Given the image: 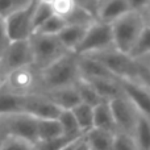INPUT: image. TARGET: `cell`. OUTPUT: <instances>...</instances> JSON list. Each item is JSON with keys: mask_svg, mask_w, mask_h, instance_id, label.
<instances>
[{"mask_svg": "<svg viewBox=\"0 0 150 150\" xmlns=\"http://www.w3.org/2000/svg\"><path fill=\"white\" fill-rule=\"evenodd\" d=\"M75 120H76L79 129L83 134L91 130L93 128V107H90L87 104L79 103L76 107L71 109Z\"/></svg>", "mask_w": 150, "mask_h": 150, "instance_id": "22", "label": "cell"}, {"mask_svg": "<svg viewBox=\"0 0 150 150\" xmlns=\"http://www.w3.org/2000/svg\"><path fill=\"white\" fill-rule=\"evenodd\" d=\"M141 13H142V17H144L145 24L150 26V5H149V7H146L144 11H141Z\"/></svg>", "mask_w": 150, "mask_h": 150, "instance_id": "39", "label": "cell"}, {"mask_svg": "<svg viewBox=\"0 0 150 150\" xmlns=\"http://www.w3.org/2000/svg\"><path fill=\"white\" fill-rule=\"evenodd\" d=\"M145 25L142 13L138 11H129L113 21L111 24V28L115 49L129 54Z\"/></svg>", "mask_w": 150, "mask_h": 150, "instance_id": "2", "label": "cell"}, {"mask_svg": "<svg viewBox=\"0 0 150 150\" xmlns=\"http://www.w3.org/2000/svg\"><path fill=\"white\" fill-rule=\"evenodd\" d=\"M137 82H140L145 88L150 91V71L144 70V69L138 67V75H137Z\"/></svg>", "mask_w": 150, "mask_h": 150, "instance_id": "34", "label": "cell"}, {"mask_svg": "<svg viewBox=\"0 0 150 150\" xmlns=\"http://www.w3.org/2000/svg\"><path fill=\"white\" fill-rule=\"evenodd\" d=\"M34 0H0V20H4L12 13L24 9Z\"/></svg>", "mask_w": 150, "mask_h": 150, "instance_id": "29", "label": "cell"}, {"mask_svg": "<svg viewBox=\"0 0 150 150\" xmlns=\"http://www.w3.org/2000/svg\"><path fill=\"white\" fill-rule=\"evenodd\" d=\"M78 69L82 79H100V78H115L98 59L91 55H78Z\"/></svg>", "mask_w": 150, "mask_h": 150, "instance_id": "15", "label": "cell"}, {"mask_svg": "<svg viewBox=\"0 0 150 150\" xmlns=\"http://www.w3.org/2000/svg\"><path fill=\"white\" fill-rule=\"evenodd\" d=\"M29 44L33 54V66L40 71L45 70L66 53H69L61 44L58 36L33 33L29 38Z\"/></svg>", "mask_w": 150, "mask_h": 150, "instance_id": "3", "label": "cell"}, {"mask_svg": "<svg viewBox=\"0 0 150 150\" xmlns=\"http://www.w3.org/2000/svg\"><path fill=\"white\" fill-rule=\"evenodd\" d=\"M1 84H3V78H1V75H0V87H1Z\"/></svg>", "mask_w": 150, "mask_h": 150, "instance_id": "40", "label": "cell"}, {"mask_svg": "<svg viewBox=\"0 0 150 150\" xmlns=\"http://www.w3.org/2000/svg\"><path fill=\"white\" fill-rule=\"evenodd\" d=\"M124 96L134 105L138 113L150 120V91L137 80L119 79Z\"/></svg>", "mask_w": 150, "mask_h": 150, "instance_id": "12", "label": "cell"}, {"mask_svg": "<svg viewBox=\"0 0 150 150\" xmlns=\"http://www.w3.org/2000/svg\"><path fill=\"white\" fill-rule=\"evenodd\" d=\"M33 65V54L29 40L11 41L0 57V75L3 80L17 69Z\"/></svg>", "mask_w": 150, "mask_h": 150, "instance_id": "8", "label": "cell"}, {"mask_svg": "<svg viewBox=\"0 0 150 150\" xmlns=\"http://www.w3.org/2000/svg\"><path fill=\"white\" fill-rule=\"evenodd\" d=\"M63 136L62 128L57 119L37 120V142L50 141Z\"/></svg>", "mask_w": 150, "mask_h": 150, "instance_id": "20", "label": "cell"}, {"mask_svg": "<svg viewBox=\"0 0 150 150\" xmlns=\"http://www.w3.org/2000/svg\"><path fill=\"white\" fill-rule=\"evenodd\" d=\"M23 98L24 96H17L0 87V115L23 112Z\"/></svg>", "mask_w": 150, "mask_h": 150, "instance_id": "24", "label": "cell"}, {"mask_svg": "<svg viewBox=\"0 0 150 150\" xmlns=\"http://www.w3.org/2000/svg\"><path fill=\"white\" fill-rule=\"evenodd\" d=\"M93 128L107 130V132L111 133L117 132L113 115H112L108 101H103L96 107H93Z\"/></svg>", "mask_w": 150, "mask_h": 150, "instance_id": "17", "label": "cell"}, {"mask_svg": "<svg viewBox=\"0 0 150 150\" xmlns=\"http://www.w3.org/2000/svg\"><path fill=\"white\" fill-rule=\"evenodd\" d=\"M132 136L137 150H150V120L140 115Z\"/></svg>", "mask_w": 150, "mask_h": 150, "instance_id": "21", "label": "cell"}, {"mask_svg": "<svg viewBox=\"0 0 150 150\" xmlns=\"http://www.w3.org/2000/svg\"><path fill=\"white\" fill-rule=\"evenodd\" d=\"M0 150H36V144L21 138L5 136L0 142Z\"/></svg>", "mask_w": 150, "mask_h": 150, "instance_id": "31", "label": "cell"}, {"mask_svg": "<svg viewBox=\"0 0 150 150\" xmlns=\"http://www.w3.org/2000/svg\"><path fill=\"white\" fill-rule=\"evenodd\" d=\"M98 59L116 79L136 80L138 75V65L127 53H121L117 49L104 50L95 54H88Z\"/></svg>", "mask_w": 150, "mask_h": 150, "instance_id": "4", "label": "cell"}, {"mask_svg": "<svg viewBox=\"0 0 150 150\" xmlns=\"http://www.w3.org/2000/svg\"><path fill=\"white\" fill-rule=\"evenodd\" d=\"M57 120L59 122L61 128H62L63 136H67V137H80V136H83L71 111H61Z\"/></svg>", "mask_w": 150, "mask_h": 150, "instance_id": "25", "label": "cell"}, {"mask_svg": "<svg viewBox=\"0 0 150 150\" xmlns=\"http://www.w3.org/2000/svg\"><path fill=\"white\" fill-rule=\"evenodd\" d=\"M128 3H129L130 9L138 11V12L144 11L146 7L150 5V0H128Z\"/></svg>", "mask_w": 150, "mask_h": 150, "instance_id": "36", "label": "cell"}, {"mask_svg": "<svg viewBox=\"0 0 150 150\" xmlns=\"http://www.w3.org/2000/svg\"><path fill=\"white\" fill-rule=\"evenodd\" d=\"M53 16V11L50 8L49 3L46 0H34L33 16H32V26H33V33L37 28L42 25L49 17Z\"/></svg>", "mask_w": 150, "mask_h": 150, "instance_id": "26", "label": "cell"}, {"mask_svg": "<svg viewBox=\"0 0 150 150\" xmlns=\"http://www.w3.org/2000/svg\"><path fill=\"white\" fill-rule=\"evenodd\" d=\"M3 138H4V136H3L1 133H0V142H1V140H3Z\"/></svg>", "mask_w": 150, "mask_h": 150, "instance_id": "41", "label": "cell"}, {"mask_svg": "<svg viewBox=\"0 0 150 150\" xmlns=\"http://www.w3.org/2000/svg\"><path fill=\"white\" fill-rule=\"evenodd\" d=\"M111 150H137L133 136L128 134V133L116 132L113 134Z\"/></svg>", "mask_w": 150, "mask_h": 150, "instance_id": "32", "label": "cell"}, {"mask_svg": "<svg viewBox=\"0 0 150 150\" xmlns=\"http://www.w3.org/2000/svg\"><path fill=\"white\" fill-rule=\"evenodd\" d=\"M134 61H136V63L138 65V67L150 71V52L145 53V54H142V55H140V57L136 58Z\"/></svg>", "mask_w": 150, "mask_h": 150, "instance_id": "37", "label": "cell"}, {"mask_svg": "<svg viewBox=\"0 0 150 150\" xmlns=\"http://www.w3.org/2000/svg\"><path fill=\"white\" fill-rule=\"evenodd\" d=\"M75 88H76V92L79 95L80 103L87 104L90 107H96L98 104L103 103V99L98 95V92L95 91V88L91 86L90 82L79 78L76 83H75Z\"/></svg>", "mask_w": 150, "mask_h": 150, "instance_id": "23", "label": "cell"}, {"mask_svg": "<svg viewBox=\"0 0 150 150\" xmlns=\"http://www.w3.org/2000/svg\"><path fill=\"white\" fill-rule=\"evenodd\" d=\"M3 88L17 96H26L40 92V70L33 65L17 69L3 80Z\"/></svg>", "mask_w": 150, "mask_h": 150, "instance_id": "7", "label": "cell"}, {"mask_svg": "<svg viewBox=\"0 0 150 150\" xmlns=\"http://www.w3.org/2000/svg\"><path fill=\"white\" fill-rule=\"evenodd\" d=\"M108 103L109 107H111L112 115H113L117 132L133 134V130H134L138 116H140V113L134 108V105L125 98L124 93L119 98L108 101Z\"/></svg>", "mask_w": 150, "mask_h": 150, "instance_id": "10", "label": "cell"}, {"mask_svg": "<svg viewBox=\"0 0 150 150\" xmlns=\"http://www.w3.org/2000/svg\"><path fill=\"white\" fill-rule=\"evenodd\" d=\"M99 1H101V0H98V4H99Z\"/></svg>", "mask_w": 150, "mask_h": 150, "instance_id": "42", "label": "cell"}, {"mask_svg": "<svg viewBox=\"0 0 150 150\" xmlns=\"http://www.w3.org/2000/svg\"><path fill=\"white\" fill-rule=\"evenodd\" d=\"M113 47L115 45L111 24L96 20L87 28L84 37L74 53L76 55H88L113 49Z\"/></svg>", "mask_w": 150, "mask_h": 150, "instance_id": "5", "label": "cell"}, {"mask_svg": "<svg viewBox=\"0 0 150 150\" xmlns=\"http://www.w3.org/2000/svg\"><path fill=\"white\" fill-rule=\"evenodd\" d=\"M21 111L37 120L57 119L61 113V109L53 104L44 93H32L24 96Z\"/></svg>", "mask_w": 150, "mask_h": 150, "instance_id": "11", "label": "cell"}, {"mask_svg": "<svg viewBox=\"0 0 150 150\" xmlns=\"http://www.w3.org/2000/svg\"><path fill=\"white\" fill-rule=\"evenodd\" d=\"M38 93H44L61 111H71L74 107H76L80 103V99L76 92L75 84L69 86V87L55 88V90L46 91V92H38Z\"/></svg>", "mask_w": 150, "mask_h": 150, "instance_id": "14", "label": "cell"}, {"mask_svg": "<svg viewBox=\"0 0 150 150\" xmlns=\"http://www.w3.org/2000/svg\"><path fill=\"white\" fill-rule=\"evenodd\" d=\"M0 133L37 144V119L24 112L0 115Z\"/></svg>", "mask_w": 150, "mask_h": 150, "instance_id": "6", "label": "cell"}, {"mask_svg": "<svg viewBox=\"0 0 150 150\" xmlns=\"http://www.w3.org/2000/svg\"><path fill=\"white\" fill-rule=\"evenodd\" d=\"M78 137H67V136H61L58 138L50 141H42L36 144V150H61L65 145H67L70 141L75 140Z\"/></svg>", "mask_w": 150, "mask_h": 150, "instance_id": "33", "label": "cell"}, {"mask_svg": "<svg viewBox=\"0 0 150 150\" xmlns=\"http://www.w3.org/2000/svg\"><path fill=\"white\" fill-rule=\"evenodd\" d=\"M113 134L115 133L92 128L83 136L90 146V150H111Z\"/></svg>", "mask_w": 150, "mask_h": 150, "instance_id": "19", "label": "cell"}, {"mask_svg": "<svg viewBox=\"0 0 150 150\" xmlns=\"http://www.w3.org/2000/svg\"><path fill=\"white\" fill-rule=\"evenodd\" d=\"M34 1L24 9L12 13L4 18V28L8 40L11 41H23L29 40L33 34V26H32V16H33Z\"/></svg>", "mask_w": 150, "mask_h": 150, "instance_id": "9", "label": "cell"}, {"mask_svg": "<svg viewBox=\"0 0 150 150\" xmlns=\"http://www.w3.org/2000/svg\"><path fill=\"white\" fill-rule=\"evenodd\" d=\"M74 150H90V146H88L87 141L84 140V136H83L82 138H80V141L78 142V145L75 146Z\"/></svg>", "mask_w": 150, "mask_h": 150, "instance_id": "38", "label": "cell"}, {"mask_svg": "<svg viewBox=\"0 0 150 150\" xmlns=\"http://www.w3.org/2000/svg\"><path fill=\"white\" fill-rule=\"evenodd\" d=\"M79 78L78 55L69 52L49 67L40 71V92L74 86Z\"/></svg>", "mask_w": 150, "mask_h": 150, "instance_id": "1", "label": "cell"}, {"mask_svg": "<svg viewBox=\"0 0 150 150\" xmlns=\"http://www.w3.org/2000/svg\"><path fill=\"white\" fill-rule=\"evenodd\" d=\"M149 52H150V26L145 25V28L141 32L136 45L133 46V49L130 50L129 55L133 59H136V58H138L140 55L145 54V53H149Z\"/></svg>", "mask_w": 150, "mask_h": 150, "instance_id": "30", "label": "cell"}, {"mask_svg": "<svg viewBox=\"0 0 150 150\" xmlns=\"http://www.w3.org/2000/svg\"><path fill=\"white\" fill-rule=\"evenodd\" d=\"M46 1L49 3L50 8H52L53 15L58 16L63 20H66L79 4L78 0H46Z\"/></svg>", "mask_w": 150, "mask_h": 150, "instance_id": "27", "label": "cell"}, {"mask_svg": "<svg viewBox=\"0 0 150 150\" xmlns=\"http://www.w3.org/2000/svg\"><path fill=\"white\" fill-rule=\"evenodd\" d=\"M9 44V40L7 37V33H5V28H4V21L0 20V57H1L3 52L5 50V47Z\"/></svg>", "mask_w": 150, "mask_h": 150, "instance_id": "35", "label": "cell"}, {"mask_svg": "<svg viewBox=\"0 0 150 150\" xmlns=\"http://www.w3.org/2000/svg\"><path fill=\"white\" fill-rule=\"evenodd\" d=\"M129 11L132 9L128 0H101L96 8V20L112 24Z\"/></svg>", "mask_w": 150, "mask_h": 150, "instance_id": "13", "label": "cell"}, {"mask_svg": "<svg viewBox=\"0 0 150 150\" xmlns=\"http://www.w3.org/2000/svg\"><path fill=\"white\" fill-rule=\"evenodd\" d=\"M87 82L91 83V86L95 88L98 95L104 101H111L122 95L121 86L116 78H100V79H91Z\"/></svg>", "mask_w": 150, "mask_h": 150, "instance_id": "16", "label": "cell"}, {"mask_svg": "<svg viewBox=\"0 0 150 150\" xmlns=\"http://www.w3.org/2000/svg\"><path fill=\"white\" fill-rule=\"evenodd\" d=\"M67 25L66 20L58 17V16L53 15L52 17H49L40 28H37L34 30V33L37 34H46V36H58L59 32L62 30L65 26Z\"/></svg>", "mask_w": 150, "mask_h": 150, "instance_id": "28", "label": "cell"}, {"mask_svg": "<svg viewBox=\"0 0 150 150\" xmlns=\"http://www.w3.org/2000/svg\"><path fill=\"white\" fill-rule=\"evenodd\" d=\"M88 26H82V25H71L67 24L62 30L58 34L61 44L65 46V49L67 52L74 53L75 49L78 47V45L80 44V41L84 37V33L87 30Z\"/></svg>", "mask_w": 150, "mask_h": 150, "instance_id": "18", "label": "cell"}]
</instances>
